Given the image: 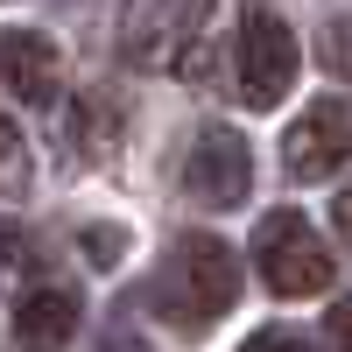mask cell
Segmentation results:
<instances>
[{
    "label": "cell",
    "instance_id": "obj_1",
    "mask_svg": "<svg viewBox=\"0 0 352 352\" xmlns=\"http://www.w3.org/2000/svg\"><path fill=\"white\" fill-rule=\"evenodd\" d=\"M232 303H240V254L226 240H212V232H184L162 254V268L148 275V310L169 317L176 331L219 324Z\"/></svg>",
    "mask_w": 352,
    "mask_h": 352
},
{
    "label": "cell",
    "instance_id": "obj_6",
    "mask_svg": "<svg viewBox=\"0 0 352 352\" xmlns=\"http://www.w3.org/2000/svg\"><path fill=\"white\" fill-rule=\"evenodd\" d=\"M0 78L21 106H56L64 92V50L50 36H28V28H8L0 36Z\"/></svg>",
    "mask_w": 352,
    "mask_h": 352
},
{
    "label": "cell",
    "instance_id": "obj_12",
    "mask_svg": "<svg viewBox=\"0 0 352 352\" xmlns=\"http://www.w3.org/2000/svg\"><path fill=\"white\" fill-rule=\"evenodd\" d=\"M240 352H310V345H303L296 331H254V338H247Z\"/></svg>",
    "mask_w": 352,
    "mask_h": 352
},
{
    "label": "cell",
    "instance_id": "obj_2",
    "mask_svg": "<svg viewBox=\"0 0 352 352\" xmlns=\"http://www.w3.org/2000/svg\"><path fill=\"white\" fill-rule=\"evenodd\" d=\"M254 268L275 296H317V289H331V247L317 240L303 212H268L254 232Z\"/></svg>",
    "mask_w": 352,
    "mask_h": 352
},
{
    "label": "cell",
    "instance_id": "obj_7",
    "mask_svg": "<svg viewBox=\"0 0 352 352\" xmlns=\"http://www.w3.org/2000/svg\"><path fill=\"white\" fill-rule=\"evenodd\" d=\"M78 289L71 282H28L14 303V345L21 352H64L78 331Z\"/></svg>",
    "mask_w": 352,
    "mask_h": 352
},
{
    "label": "cell",
    "instance_id": "obj_14",
    "mask_svg": "<svg viewBox=\"0 0 352 352\" xmlns=\"http://www.w3.org/2000/svg\"><path fill=\"white\" fill-rule=\"evenodd\" d=\"M14 261H21V240H14V232H8V226H0V275H8V268H14Z\"/></svg>",
    "mask_w": 352,
    "mask_h": 352
},
{
    "label": "cell",
    "instance_id": "obj_3",
    "mask_svg": "<svg viewBox=\"0 0 352 352\" xmlns=\"http://www.w3.org/2000/svg\"><path fill=\"white\" fill-rule=\"evenodd\" d=\"M303 71V50L289 36V21L268 0H247L240 8V99L254 113H268L275 99H289V85Z\"/></svg>",
    "mask_w": 352,
    "mask_h": 352
},
{
    "label": "cell",
    "instance_id": "obj_4",
    "mask_svg": "<svg viewBox=\"0 0 352 352\" xmlns=\"http://www.w3.org/2000/svg\"><path fill=\"white\" fill-rule=\"evenodd\" d=\"M352 162V99L345 92H324L296 113V127L282 134V169L296 184H324L331 169Z\"/></svg>",
    "mask_w": 352,
    "mask_h": 352
},
{
    "label": "cell",
    "instance_id": "obj_13",
    "mask_svg": "<svg viewBox=\"0 0 352 352\" xmlns=\"http://www.w3.org/2000/svg\"><path fill=\"white\" fill-rule=\"evenodd\" d=\"M331 226H338V240H352V184L331 197Z\"/></svg>",
    "mask_w": 352,
    "mask_h": 352
},
{
    "label": "cell",
    "instance_id": "obj_5",
    "mask_svg": "<svg viewBox=\"0 0 352 352\" xmlns=\"http://www.w3.org/2000/svg\"><path fill=\"white\" fill-rule=\"evenodd\" d=\"M247 184H254V155H247L240 127H197L190 155H184V190H190V204L232 212V204L247 197Z\"/></svg>",
    "mask_w": 352,
    "mask_h": 352
},
{
    "label": "cell",
    "instance_id": "obj_9",
    "mask_svg": "<svg viewBox=\"0 0 352 352\" xmlns=\"http://www.w3.org/2000/svg\"><path fill=\"white\" fill-rule=\"evenodd\" d=\"M0 190H8V197L28 190V148H21V134L8 120H0Z\"/></svg>",
    "mask_w": 352,
    "mask_h": 352
},
{
    "label": "cell",
    "instance_id": "obj_11",
    "mask_svg": "<svg viewBox=\"0 0 352 352\" xmlns=\"http://www.w3.org/2000/svg\"><path fill=\"white\" fill-rule=\"evenodd\" d=\"M324 331H331V352H352V296H338V303H331Z\"/></svg>",
    "mask_w": 352,
    "mask_h": 352
},
{
    "label": "cell",
    "instance_id": "obj_8",
    "mask_svg": "<svg viewBox=\"0 0 352 352\" xmlns=\"http://www.w3.org/2000/svg\"><path fill=\"white\" fill-rule=\"evenodd\" d=\"M120 120H127V106L113 99V92H85L78 106H71V148L85 155V162H113L120 155Z\"/></svg>",
    "mask_w": 352,
    "mask_h": 352
},
{
    "label": "cell",
    "instance_id": "obj_10",
    "mask_svg": "<svg viewBox=\"0 0 352 352\" xmlns=\"http://www.w3.org/2000/svg\"><path fill=\"white\" fill-rule=\"evenodd\" d=\"M78 240H85V261H92V268H113V261L127 254V232L120 226H85Z\"/></svg>",
    "mask_w": 352,
    "mask_h": 352
}]
</instances>
